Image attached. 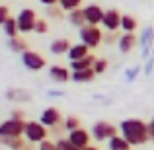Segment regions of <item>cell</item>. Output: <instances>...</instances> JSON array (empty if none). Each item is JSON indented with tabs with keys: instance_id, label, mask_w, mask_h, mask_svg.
Returning a JSON list of instances; mask_svg holds the SVG:
<instances>
[{
	"instance_id": "cell-11",
	"label": "cell",
	"mask_w": 154,
	"mask_h": 150,
	"mask_svg": "<svg viewBox=\"0 0 154 150\" xmlns=\"http://www.w3.org/2000/svg\"><path fill=\"white\" fill-rule=\"evenodd\" d=\"M66 139L70 140V142L74 144L76 148L84 150L86 146H90V140H92V133H90V131H86V129H84V127H80V129H76V131L68 133V136H66Z\"/></svg>"
},
{
	"instance_id": "cell-25",
	"label": "cell",
	"mask_w": 154,
	"mask_h": 150,
	"mask_svg": "<svg viewBox=\"0 0 154 150\" xmlns=\"http://www.w3.org/2000/svg\"><path fill=\"white\" fill-rule=\"evenodd\" d=\"M8 47H10V51H14V53H26V51H29L27 49V41L23 37H14V39H8Z\"/></svg>"
},
{
	"instance_id": "cell-35",
	"label": "cell",
	"mask_w": 154,
	"mask_h": 150,
	"mask_svg": "<svg viewBox=\"0 0 154 150\" xmlns=\"http://www.w3.org/2000/svg\"><path fill=\"white\" fill-rule=\"evenodd\" d=\"M37 150H57V142H53V140L47 139L45 142H41V144L37 146Z\"/></svg>"
},
{
	"instance_id": "cell-1",
	"label": "cell",
	"mask_w": 154,
	"mask_h": 150,
	"mask_svg": "<svg viewBox=\"0 0 154 150\" xmlns=\"http://www.w3.org/2000/svg\"><path fill=\"white\" fill-rule=\"evenodd\" d=\"M119 135L127 140L131 146H143L150 142L148 136V123L143 119H125L119 123Z\"/></svg>"
},
{
	"instance_id": "cell-21",
	"label": "cell",
	"mask_w": 154,
	"mask_h": 150,
	"mask_svg": "<svg viewBox=\"0 0 154 150\" xmlns=\"http://www.w3.org/2000/svg\"><path fill=\"white\" fill-rule=\"evenodd\" d=\"M2 31L6 33L8 39H14V37H20V29H18V20L16 18H8V22L2 26Z\"/></svg>"
},
{
	"instance_id": "cell-31",
	"label": "cell",
	"mask_w": 154,
	"mask_h": 150,
	"mask_svg": "<svg viewBox=\"0 0 154 150\" xmlns=\"http://www.w3.org/2000/svg\"><path fill=\"white\" fill-rule=\"evenodd\" d=\"M139 72H140V66H131V68H127V70H125V80H127V82H135L137 76H139Z\"/></svg>"
},
{
	"instance_id": "cell-26",
	"label": "cell",
	"mask_w": 154,
	"mask_h": 150,
	"mask_svg": "<svg viewBox=\"0 0 154 150\" xmlns=\"http://www.w3.org/2000/svg\"><path fill=\"white\" fill-rule=\"evenodd\" d=\"M63 125H64V131L72 133V131H76V129L82 127V121H80V117H76V115H66L64 121H63Z\"/></svg>"
},
{
	"instance_id": "cell-42",
	"label": "cell",
	"mask_w": 154,
	"mask_h": 150,
	"mask_svg": "<svg viewBox=\"0 0 154 150\" xmlns=\"http://www.w3.org/2000/svg\"><path fill=\"white\" fill-rule=\"evenodd\" d=\"M152 60H154V49H152Z\"/></svg>"
},
{
	"instance_id": "cell-40",
	"label": "cell",
	"mask_w": 154,
	"mask_h": 150,
	"mask_svg": "<svg viewBox=\"0 0 154 150\" xmlns=\"http://www.w3.org/2000/svg\"><path fill=\"white\" fill-rule=\"evenodd\" d=\"M84 150H100V148H96V146H92V144H90V146H86Z\"/></svg>"
},
{
	"instance_id": "cell-7",
	"label": "cell",
	"mask_w": 154,
	"mask_h": 150,
	"mask_svg": "<svg viewBox=\"0 0 154 150\" xmlns=\"http://www.w3.org/2000/svg\"><path fill=\"white\" fill-rule=\"evenodd\" d=\"M90 133H92V139H96L98 142H103V140H109L117 135V129L107 121H98V123L92 125Z\"/></svg>"
},
{
	"instance_id": "cell-15",
	"label": "cell",
	"mask_w": 154,
	"mask_h": 150,
	"mask_svg": "<svg viewBox=\"0 0 154 150\" xmlns=\"http://www.w3.org/2000/svg\"><path fill=\"white\" fill-rule=\"evenodd\" d=\"M139 43V39H137L135 33H121L119 37V51L123 53V55H127V53H131L133 49H135V45Z\"/></svg>"
},
{
	"instance_id": "cell-39",
	"label": "cell",
	"mask_w": 154,
	"mask_h": 150,
	"mask_svg": "<svg viewBox=\"0 0 154 150\" xmlns=\"http://www.w3.org/2000/svg\"><path fill=\"white\" fill-rule=\"evenodd\" d=\"M152 66H154V60L150 59V60L146 63V66H144V72H146V74H150V72H152Z\"/></svg>"
},
{
	"instance_id": "cell-2",
	"label": "cell",
	"mask_w": 154,
	"mask_h": 150,
	"mask_svg": "<svg viewBox=\"0 0 154 150\" xmlns=\"http://www.w3.org/2000/svg\"><path fill=\"white\" fill-rule=\"evenodd\" d=\"M49 136V129L39 121H26V131H23V139L29 144H41Z\"/></svg>"
},
{
	"instance_id": "cell-24",
	"label": "cell",
	"mask_w": 154,
	"mask_h": 150,
	"mask_svg": "<svg viewBox=\"0 0 154 150\" xmlns=\"http://www.w3.org/2000/svg\"><path fill=\"white\" fill-rule=\"evenodd\" d=\"M6 98L10 99V101H18V103H22V101H29L31 99V96H29V92H26V90H8L6 92Z\"/></svg>"
},
{
	"instance_id": "cell-36",
	"label": "cell",
	"mask_w": 154,
	"mask_h": 150,
	"mask_svg": "<svg viewBox=\"0 0 154 150\" xmlns=\"http://www.w3.org/2000/svg\"><path fill=\"white\" fill-rule=\"evenodd\" d=\"M10 119H18V121H26V113L22 109H12L10 113Z\"/></svg>"
},
{
	"instance_id": "cell-3",
	"label": "cell",
	"mask_w": 154,
	"mask_h": 150,
	"mask_svg": "<svg viewBox=\"0 0 154 150\" xmlns=\"http://www.w3.org/2000/svg\"><path fill=\"white\" fill-rule=\"evenodd\" d=\"M78 37H80V43L88 45L90 49H96L103 43V31L98 26H84L78 29Z\"/></svg>"
},
{
	"instance_id": "cell-37",
	"label": "cell",
	"mask_w": 154,
	"mask_h": 150,
	"mask_svg": "<svg viewBox=\"0 0 154 150\" xmlns=\"http://www.w3.org/2000/svg\"><path fill=\"white\" fill-rule=\"evenodd\" d=\"M148 136H150V142H154V117L148 121Z\"/></svg>"
},
{
	"instance_id": "cell-28",
	"label": "cell",
	"mask_w": 154,
	"mask_h": 150,
	"mask_svg": "<svg viewBox=\"0 0 154 150\" xmlns=\"http://www.w3.org/2000/svg\"><path fill=\"white\" fill-rule=\"evenodd\" d=\"M80 4H82V0H60L59 6L63 8L64 12H72V10H78Z\"/></svg>"
},
{
	"instance_id": "cell-4",
	"label": "cell",
	"mask_w": 154,
	"mask_h": 150,
	"mask_svg": "<svg viewBox=\"0 0 154 150\" xmlns=\"http://www.w3.org/2000/svg\"><path fill=\"white\" fill-rule=\"evenodd\" d=\"M18 29L20 33H31L35 31V23H37V12L33 8H22L18 12Z\"/></svg>"
},
{
	"instance_id": "cell-14",
	"label": "cell",
	"mask_w": 154,
	"mask_h": 150,
	"mask_svg": "<svg viewBox=\"0 0 154 150\" xmlns=\"http://www.w3.org/2000/svg\"><path fill=\"white\" fill-rule=\"evenodd\" d=\"M92 53H90V47L88 45H84V43H76V45H72L70 47V51H68V60L70 63H76V60H82V59H86V57H90Z\"/></svg>"
},
{
	"instance_id": "cell-29",
	"label": "cell",
	"mask_w": 154,
	"mask_h": 150,
	"mask_svg": "<svg viewBox=\"0 0 154 150\" xmlns=\"http://www.w3.org/2000/svg\"><path fill=\"white\" fill-rule=\"evenodd\" d=\"M55 142H57V150H80V148H76V146H74V144H72L68 139H64V136L57 139Z\"/></svg>"
},
{
	"instance_id": "cell-12",
	"label": "cell",
	"mask_w": 154,
	"mask_h": 150,
	"mask_svg": "<svg viewBox=\"0 0 154 150\" xmlns=\"http://www.w3.org/2000/svg\"><path fill=\"white\" fill-rule=\"evenodd\" d=\"M72 76V70H68L66 66H60V64H53L49 66V78L53 82H59V84H64L68 82Z\"/></svg>"
},
{
	"instance_id": "cell-17",
	"label": "cell",
	"mask_w": 154,
	"mask_h": 150,
	"mask_svg": "<svg viewBox=\"0 0 154 150\" xmlns=\"http://www.w3.org/2000/svg\"><path fill=\"white\" fill-rule=\"evenodd\" d=\"M0 144L10 148V150H23V148L29 146V142H27L23 136H16V139H2V136H0Z\"/></svg>"
},
{
	"instance_id": "cell-32",
	"label": "cell",
	"mask_w": 154,
	"mask_h": 150,
	"mask_svg": "<svg viewBox=\"0 0 154 150\" xmlns=\"http://www.w3.org/2000/svg\"><path fill=\"white\" fill-rule=\"evenodd\" d=\"M107 64H109L107 59H98L94 63V72H96V74H103V72L107 70Z\"/></svg>"
},
{
	"instance_id": "cell-20",
	"label": "cell",
	"mask_w": 154,
	"mask_h": 150,
	"mask_svg": "<svg viewBox=\"0 0 154 150\" xmlns=\"http://www.w3.org/2000/svg\"><path fill=\"white\" fill-rule=\"evenodd\" d=\"M66 18H68V22H70L74 27H78V29L86 26V18H84V10H82V8L68 12V14H66Z\"/></svg>"
},
{
	"instance_id": "cell-18",
	"label": "cell",
	"mask_w": 154,
	"mask_h": 150,
	"mask_svg": "<svg viewBox=\"0 0 154 150\" xmlns=\"http://www.w3.org/2000/svg\"><path fill=\"white\" fill-rule=\"evenodd\" d=\"M96 78V72L94 68H88V70H78V72H72L70 80L76 84H86V82H92Z\"/></svg>"
},
{
	"instance_id": "cell-38",
	"label": "cell",
	"mask_w": 154,
	"mask_h": 150,
	"mask_svg": "<svg viewBox=\"0 0 154 150\" xmlns=\"http://www.w3.org/2000/svg\"><path fill=\"white\" fill-rule=\"evenodd\" d=\"M39 2H41L43 4V6H59V2H60V0H39Z\"/></svg>"
},
{
	"instance_id": "cell-8",
	"label": "cell",
	"mask_w": 154,
	"mask_h": 150,
	"mask_svg": "<svg viewBox=\"0 0 154 150\" xmlns=\"http://www.w3.org/2000/svg\"><path fill=\"white\" fill-rule=\"evenodd\" d=\"M63 113L59 111L57 107H45L39 115V123H43L47 129H53V127H59L63 125Z\"/></svg>"
},
{
	"instance_id": "cell-5",
	"label": "cell",
	"mask_w": 154,
	"mask_h": 150,
	"mask_svg": "<svg viewBox=\"0 0 154 150\" xmlns=\"http://www.w3.org/2000/svg\"><path fill=\"white\" fill-rule=\"evenodd\" d=\"M23 131H26V121H18V119L0 121V136H2V139L23 136Z\"/></svg>"
},
{
	"instance_id": "cell-27",
	"label": "cell",
	"mask_w": 154,
	"mask_h": 150,
	"mask_svg": "<svg viewBox=\"0 0 154 150\" xmlns=\"http://www.w3.org/2000/svg\"><path fill=\"white\" fill-rule=\"evenodd\" d=\"M45 14H47V18H51V20H63L64 18V10L60 6H47L45 8Z\"/></svg>"
},
{
	"instance_id": "cell-23",
	"label": "cell",
	"mask_w": 154,
	"mask_h": 150,
	"mask_svg": "<svg viewBox=\"0 0 154 150\" xmlns=\"http://www.w3.org/2000/svg\"><path fill=\"white\" fill-rule=\"evenodd\" d=\"M137 27H139L137 18H133L129 14H123V18H121V29H123V33H135Z\"/></svg>"
},
{
	"instance_id": "cell-9",
	"label": "cell",
	"mask_w": 154,
	"mask_h": 150,
	"mask_svg": "<svg viewBox=\"0 0 154 150\" xmlns=\"http://www.w3.org/2000/svg\"><path fill=\"white\" fill-rule=\"evenodd\" d=\"M82 10H84V18H86V26H98V27L102 26L103 14H105V10L102 6H98V4H88Z\"/></svg>"
},
{
	"instance_id": "cell-33",
	"label": "cell",
	"mask_w": 154,
	"mask_h": 150,
	"mask_svg": "<svg viewBox=\"0 0 154 150\" xmlns=\"http://www.w3.org/2000/svg\"><path fill=\"white\" fill-rule=\"evenodd\" d=\"M119 37H121V35H117V31H115V33L107 31V33L103 35V43H107V45H111V43H119Z\"/></svg>"
},
{
	"instance_id": "cell-16",
	"label": "cell",
	"mask_w": 154,
	"mask_h": 150,
	"mask_svg": "<svg viewBox=\"0 0 154 150\" xmlns=\"http://www.w3.org/2000/svg\"><path fill=\"white\" fill-rule=\"evenodd\" d=\"M152 43H154V27H144L143 35H140V47H143V55L146 57L152 49Z\"/></svg>"
},
{
	"instance_id": "cell-30",
	"label": "cell",
	"mask_w": 154,
	"mask_h": 150,
	"mask_svg": "<svg viewBox=\"0 0 154 150\" xmlns=\"http://www.w3.org/2000/svg\"><path fill=\"white\" fill-rule=\"evenodd\" d=\"M47 31H49V22H47L45 18H39V20H37V23H35V31H33V33L45 35Z\"/></svg>"
},
{
	"instance_id": "cell-41",
	"label": "cell",
	"mask_w": 154,
	"mask_h": 150,
	"mask_svg": "<svg viewBox=\"0 0 154 150\" xmlns=\"http://www.w3.org/2000/svg\"><path fill=\"white\" fill-rule=\"evenodd\" d=\"M23 150H31V146H27V148H23Z\"/></svg>"
},
{
	"instance_id": "cell-22",
	"label": "cell",
	"mask_w": 154,
	"mask_h": 150,
	"mask_svg": "<svg viewBox=\"0 0 154 150\" xmlns=\"http://www.w3.org/2000/svg\"><path fill=\"white\" fill-rule=\"evenodd\" d=\"M107 148H109V150H131L133 146H131V144H129L121 135H115L113 139L107 140Z\"/></svg>"
},
{
	"instance_id": "cell-10",
	"label": "cell",
	"mask_w": 154,
	"mask_h": 150,
	"mask_svg": "<svg viewBox=\"0 0 154 150\" xmlns=\"http://www.w3.org/2000/svg\"><path fill=\"white\" fill-rule=\"evenodd\" d=\"M121 18H123V14H121L119 10H115V8H111V10H105L102 27H103L105 31H111V33H115L117 29H121Z\"/></svg>"
},
{
	"instance_id": "cell-13",
	"label": "cell",
	"mask_w": 154,
	"mask_h": 150,
	"mask_svg": "<svg viewBox=\"0 0 154 150\" xmlns=\"http://www.w3.org/2000/svg\"><path fill=\"white\" fill-rule=\"evenodd\" d=\"M70 47H72V43L68 41L66 37H57V39H53V41H51V45H49V51L53 53V55L60 57V55H68Z\"/></svg>"
},
{
	"instance_id": "cell-19",
	"label": "cell",
	"mask_w": 154,
	"mask_h": 150,
	"mask_svg": "<svg viewBox=\"0 0 154 150\" xmlns=\"http://www.w3.org/2000/svg\"><path fill=\"white\" fill-rule=\"evenodd\" d=\"M96 55H90L82 60H76V63H70V70L72 72H78V70H88V68H94V63H96Z\"/></svg>"
},
{
	"instance_id": "cell-6",
	"label": "cell",
	"mask_w": 154,
	"mask_h": 150,
	"mask_svg": "<svg viewBox=\"0 0 154 150\" xmlns=\"http://www.w3.org/2000/svg\"><path fill=\"white\" fill-rule=\"evenodd\" d=\"M22 64L27 68V70H31V72H39V70H43V68L47 66V60H45V57L41 55V53H37V51H26V53H22Z\"/></svg>"
},
{
	"instance_id": "cell-34",
	"label": "cell",
	"mask_w": 154,
	"mask_h": 150,
	"mask_svg": "<svg viewBox=\"0 0 154 150\" xmlns=\"http://www.w3.org/2000/svg\"><path fill=\"white\" fill-rule=\"evenodd\" d=\"M8 18H10V8L0 6V26H4V23L8 22Z\"/></svg>"
}]
</instances>
